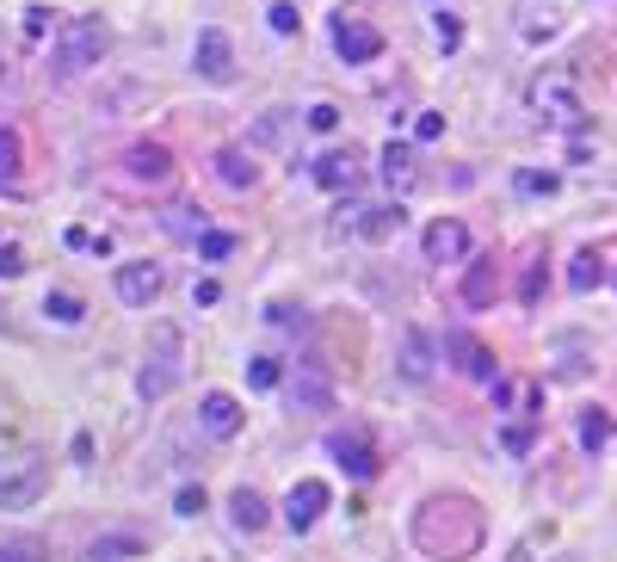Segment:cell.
<instances>
[{"label":"cell","instance_id":"6da1fadb","mask_svg":"<svg viewBox=\"0 0 617 562\" xmlns=\"http://www.w3.org/2000/svg\"><path fill=\"white\" fill-rule=\"evenodd\" d=\"M482 532L488 519L469 495H426L414 507V544L432 556V562H463L482 550Z\"/></svg>","mask_w":617,"mask_h":562},{"label":"cell","instance_id":"7a4b0ae2","mask_svg":"<svg viewBox=\"0 0 617 562\" xmlns=\"http://www.w3.org/2000/svg\"><path fill=\"white\" fill-rule=\"evenodd\" d=\"M179 377H186V334H179L173 322H155L149 328V353H142V371H136V396L161 402Z\"/></svg>","mask_w":617,"mask_h":562},{"label":"cell","instance_id":"3957f363","mask_svg":"<svg viewBox=\"0 0 617 562\" xmlns=\"http://www.w3.org/2000/svg\"><path fill=\"white\" fill-rule=\"evenodd\" d=\"M105 50H112V31H105L99 19H62V31H56V75H87V68H99Z\"/></svg>","mask_w":617,"mask_h":562},{"label":"cell","instance_id":"277c9868","mask_svg":"<svg viewBox=\"0 0 617 562\" xmlns=\"http://www.w3.org/2000/svg\"><path fill=\"white\" fill-rule=\"evenodd\" d=\"M525 99H531V112H543L562 130H574L580 118H587V112H580V75H574V68H543Z\"/></svg>","mask_w":617,"mask_h":562},{"label":"cell","instance_id":"5b68a950","mask_svg":"<svg viewBox=\"0 0 617 562\" xmlns=\"http://www.w3.org/2000/svg\"><path fill=\"white\" fill-rule=\"evenodd\" d=\"M284 402H290V414H334V377H328V365L303 359L297 371L284 377Z\"/></svg>","mask_w":617,"mask_h":562},{"label":"cell","instance_id":"8992f818","mask_svg":"<svg viewBox=\"0 0 617 562\" xmlns=\"http://www.w3.org/2000/svg\"><path fill=\"white\" fill-rule=\"evenodd\" d=\"M50 488V464L44 458H19L0 470V513H19V507H38Z\"/></svg>","mask_w":617,"mask_h":562},{"label":"cell","instance_id":"52a82bcc","mask_svg":"<svg viewBox=\"0 0 617 562\" xmlns=\"http://www.w3.org/2000/svg\"><path fill=\"white\" fill-rule=\"evenodd\" d=\"M192 68H198L210 87H229V81H235V44H229V31H223V25H204V31H198V44H192Z\"/></svg>","mask_w":617,"mask_h":562},{"label":"cell","instance_id":"ba28073f","mask_svg":"<svg viewBox=\"0 0 617 562\" xmlns=\"http://www.w3.org/2000/svg\"><path fill=\"white\" fill-rule=\"evenodd\" d=\"M402 223H408V210H402V204H352V210H340V229L365 235V241H389V235H402Z\"/></svg>","mask_w":617,"mask_h":562},{"label":"cell","instance_id":"9c48e42d","mask_svg":"<svg viewBox=\"0 0 617 562\" xmlns=\"http://www.w3.org/2000/svg\"><path fill=\"white\" fill-rule=\"evenodd\" d=\"M328 507H334V488L309 476V482H297L284 495V525H290V532H315V519L328 513Z\"/></svg>","mask_w":617,"mask_h":562},{"label":"cell","instance_id":"30bf717a","mask_svg":"<svg viewBox=\"0 0 617 562\" xmlns=\"http://www.w3.org/2000/svg\"><path fill=\"white\" fill-rule=\"evenodd\" d=\"M445 353L457 359V371L469 377V383H500V365H494V353L476 340V334H463V328H451L445 334Z\"/></svg>","mask_w":617,"mask_h":562},{"label":"cell","instance_id":"8fae6325","mask_svg":"<svg viewBox=\"0 0 617 562\" xmlns=\"http://www.w3.org/2000/svg\"><path fill=\"white\" fill-rule=\"evenodd\" d=\"M161 291H167V272H161V266H149V260H124V266H118V297H124L130 309H149Z\"/></svg>","mask_w":617,"mask_h":562},{"label":"cell","instance_id":"7c38bea8","mask_svg":"<svg viewBox=\"0 0 617 562\" xmlns=\"http://www.w3.org/2000/svg\"><path fill=\"white\" fill-rule=\"evenodd\" d=\"M241 420H247V414H241V402H235L229 390H210V396L198 402V427H204L216 445H229V439L241 433Z\"/></svg>","mask_w":617,"mask_h":562},{"label":"cell","instance_id":"4fadbf2b","mask_svg":"<svg viewBox=\"0 0 617 562\" xmlns=\"http://www.w3.org/2000/svg\"><path fill=\"white\" fill-rule=\"evenodd\" d=\"M334 50H340V62H377V56H383V31L365 25V19H346V13H340V25H334Z\"/></svg>","mask_w":617,"mask_h":562},{"label":"cell","instance_id":"5bb4252c","mask_svg":"<svg viewBox=\"0 0 617 562\" xmlns=\"http://www.w3.org/2000/svg\"><path fill=\"white\" fill-rule=\"evenodd\" d=\"M420 248H426V260H432V266H451V260H463V254H469V229H463L457 217H439V223L426 229Z\"/></svg>","mask_w":617,"mask_h":562},{"label":"cell","instance_id":"9a60e30c","mask_svg":"<svg viewBox=\"0 0 617 562\" xmlns=\"http://www.w3.org/2000/svg\"><path fill=\"white\" fill-rule=\"evenodd\" d=\"M328 451L340 458V470H346L352 482H371V476H377V451L358 439V433H334V439H328Z\"/></svg>","mask_w":617,"mask_h":562},{"label":"cell","instance_id":"2e32d148","mask_svg":"<svg viewBox=\"0 0 617 562\" xmlns=\"http://www.w3.org/2000/svg\"><path fill=\"white\" fill-rule=\"evenodd\" d=\"M309 173H315V186H328V192H352L358 186V149H328Z\"/></svg>","mask_w":617,"mask_h":562},{"label":"cell","instance_id":"e0dca14e","mask_svg":"<svg viewBox=\"0 0 617 562\" xmlns=\"http://www.w3.org/2000/svg\"><path fill=\"white\" fill-rule=\"evenodd\" d=\"M432 365H439V346H432V334L408 328V334H402V377H408V383H426Z\"/></svg>","mask_w":617,"mask_h":562},{"label":"cell","instance_id":"ac0fdd59","mask_svg":"<svg viewBox=\"0 0 617 562\" xmlns=\"http://www.w3.org/2000/svg\"><path fill=\"white\" fill-rule=\"evenodd\" d=\"M124 167H130V180H142V186H161L167 173H173V155H167L161 143H136V149L124 155Z\"/></svg>","mask_w":617,"mask_h":562},{"label":"cell","instance_id":"d6986e66","mask_svg":"<svg viewBox=\"0 0 617 562\" xmlns=\"http://www.w3.org/2000/svg\"><path fill=\"white\" fill-rule=\"evenodd\" d=\"M556 25H562V7H556V0H519V38L543 44V38H556Z\"/></svg>","mask_w":617,"mask_h":562},{"label":"cell","instance_id":"ffe728a7","mask_svg":"<svg viewBox=\"0 0 617 562\" xmlns=\"http://www.w3.org/2000/svg\"><path fill=\"white\" fill-rule=\"evenodd\" d=\"M377 173H383V186H389V192H408V186L420 180V173H414V155H408V143H395V136H389L383 155H377Z\"/></svg>","mask_w":617,"mask_h":562},{"label":"cell","instance_id":"44dd1931","mask_svg":"<svg viewBox=\"0 0 617 562\" xmlns=\"http://www.w3.org/2000/svg\"><path fill=\"white\" fill-rule=\"evenodd\" d=\"M229 519H235V532H266L272 507H266L260 488H235V495H229Z\"/></svg>","mask_w":617,"mask_h":562},{"label":"cell","instance_id":"7402d4cb","mask_svg":"<svg viewBox=\"0 0 617 562\" xmlns=\"http://www.w3.org/2000/svg\"><path fill=\"white\" fill-rule=\"evenodd\" d=\"M216 180H223L229 192H247L253 180H260V167H253L247 149H216Z\"/></svg>","mask_w":617,"mask_h":562},{"label":"cell","instance_id":"603a6c76","mask_svg":"<svg viewBox=\"0 0 617 562\" xmlns=\"http://www.w3.org/2000/svg\"><path fill=\"white\" fill-rule=\"evenodd\" d=\"M463 303L469 309H488L494 303V260H476V266L463 272Z\"/></svg>","mask_w":617,"mask_h":562},{"label":"cell","instance_id":"cb8c5ba5","mask_svg":"<svg viewBox=\"0 0 617 562\" xmlns=\"http://www.w3.org/2000/svg\"><path fill=\"white\" fill-rule=\"evenodd\" d=\"M568 285H574V291H599V285H605V260H599L593 248H587V254H574V266H568Z\"/></svg>","mask_w":617,"mask_h":562},{"label":"cell","instance_id":"d4e9b609","mask_svg":"<svg viewBox=\"0 0 617 562\" xmlns=\"http://www.w3.org/2000/svg\"><path fill=\"white\" fill-rule=\"evenodd\" d=\"M574 439H580V451H599V445L611 439V414H605V408H587V414H580V427H574Z\"/></svg>","mask_w":617,"mask_h":562},{"label":"cell","instance_id":"484cf974","mask_svg":"<svg viewBox=\"0 0 617 562\" xmlns=\"http://www.w3.org/2000/svg\"><path fill=\"white\" fill-rule=\"evenodd\" d=\"M167 229H173L179 241H198L210 223H204V210H198V204H173V210H167Z\"/></svg>","mask_w":617,"mask_h":562},{"label":"cell","instance_id":"4316f807","mask_svg":"<svg viewBox=\"0 0 617 562\" xmlns=\"http://www.w3.org/2000/svg\"><path fill=\"white\" fill-rule=\"evenodd\" d=\"M44 315H50V322H62V328H75L81 315H87V303H81L75 291H50V297H44Z\"/></svg>","mask_w":617,"mask_h":562},{"label":"cell","instance_id":"83f0119b","mask_svg":"<svg viewBox=\"0 0 617 562\" xmlns=\"http://www.w3.org/2000/svg\"><path fill=\"white\" fill-rule=\"evenodd\" d=\"M247 390H284V365H278L272 353L247 359Z\"/></svg>","mask_w":617,"mask_h":562},{"label":"cell","instance_id":"f1b7e54d","mask_svg":"<svg viewBox=\"0 0 617 562\" xmlns=\"http://www.w3.org/2000/svg\"><path fill=\"white\" fill-rule=\"evenodd\" d=\"M130 556H142L136 538H99V544L87 550V562H130Z\"/></svg>","mask_w":617,"mask_h":562},{"label":"cell","instance_id":"f546056e","mask_svg":"<svg viewBox=\"0 0 617 562\" xmlns=\"http://www.w3.org/2000/svg\"><path fill=\"white\" fill-rule=\"evenodd\" d=\"M0 186L19 192V136L13 130H0Z\"/></svg>","mask_w":617,"mask_h":562},{"label":"cell","instance_id":"4dcf8cb0","mask_svg":"<svg viewBox=\"0 0 617 562\" xmlns=\"http://www.w3.org/2000/svg\"><path fill=\"white\" fill-rule=\"evenodd\" d=\"M284 130H290V112H266L260 124H253V143H260V149H278Z\"/></svg>","mask_w":617,"mask_h":562},{"label":"cell","instance_id":"1f68e13d","mask_svg":"<svg viewBox=\"0 0 617 562\" xmlns=\"http://www.w3.org/2000/svg\"><path fill=\"white\" fill-rule=\"evenodd\" d=\"M513 186H519L525 198H550L562 180H556V173H537V167H525V173H513Z\"/></svg>","mask_w":617,"mask_h":562},{"label":"cell","instance_id":"d6a6232c","mask_svg":"<svg viewBox=\"0 0 617 562\" xmlns=\"http://www.w3.org/2000/svg\"><path fill=\"white\" fill-rule=\"evenodd\" d=\"M235 254V235L229 229H204L198 235V260H229Z\"/></svg>","mask_w":617,"mask_h":562},{"label":"cell","instance_id":"836d02e7","mask_svg":"<svg viewBox=\"0 0 617 562\" xmlns=\"http://www.w3.org/2000/svg\"><path fill=\"white\" fill-rule=\"evenodd\" d=\"M531 433H537V414H525V420H513V427H506L500 439H506V451H513V458H525V451H531Z\"/></svg>","mask_w":617,"mask_h":562},{"label":"cell","instance_id":"e575fe53","mask_svg":"<svg viewBox=\"0 0 617 562\" xmlns=\"http://www.w3.org/2000/svg\"><path fill=\"white\" fill-rule=\"evenodd\" d=\"M173 513H179V519H198V513H204V488H198V482H186V488L173 495Z\"/></svg>","mask_w":617,"mask_h":562},{"label":"cell","instance_id":"d590c367","mask_svg":"<svg viewBox=\"0 0 617 562\" xmlns=\"http://www.w3.org/2000/svg\"><path fill=\"white\" fill-rule=\"evenodd\" d=\"M266 25L278 31V38H290V31H297L303 19H297V7H290V0H272V13H266Z\"/></svg>","mask_w":617,"mask_h":562},{"label":"cell","instance_id":"8d00e7d4","mask_svg":"<svg viewBox=\"0 0 617 562\" xmlns=\"http://www.w3.org/2000/svg\"><path fill=\"white\" fill-rule=\"evenodd\" d=\"M432 38H439V50H445V56H451V50H457V44H463V25H457V19H451V13H439V19H432Z\"/></svg>","mask_w":617,"mask_h":562},{"label":"cell","instance_id":"74e56055","mask_svg":"<svg viewBox=\"0 0 617 562\" xmlns=\"http://www.w3.org/2000/svg\"><path fill=\"white\" fill-rule=\"evenodd\" d=\"M414 136H420V143H439V136H445V112H414Z\"/></svg>","mask_w":617,"mask_h":562},{"label":"cell","instance_id":"f35d334b","mask_svg":"<svg viewBox=\"0 0 617 562\" xmlns=\"http://www.w3.org/2000/svg\"><path fill=\"white\" fill-rule=\"evenodd\" d=\"M68 248H75V254H105L112 241H105V235H93V229H68Z\"/></svg>","mask_w":617,"mask_h":562},{"label":"cell","instance_id":"ab89813d","mask_svg":"<svg viewBox=\"0 0 617 562\" xmlns=\"http://www.w3.org/2000/svg\"><path fill=\"white\" fill-rule=\"evenodd\" d=\"M303 118H309V130H321V136H328V130L340 124V112H334V105H328V99H321V105H309V112H303Z\"/></svg>","mask_w":617,"mask_h":562},{"label":"cell","instance_id":"60d3db41","mask_svg":"<svg viewBox=\"0 0 617 562\" xmlns=\"http://www.w3.org/2000/svg\"><path fill=\"white\" fill-rule=\"evenodd\" d=\"M537 297H543V266H525V285H519V303H525V309H537Z\"/></svg>","mask_w":617,"mask_h":562},{"label":"cell","instance_id":"b9f144b4","mask_svg":"<svg viewBox=\"0 0 617 562\" xmlns=\"http://www.w3.org/2000/svg\"><path fill=\"white\" fill-rule=\"evenodd\" d=\"M266 322H272V328H303V309H290V303H272V309H266Z\"/></svg>","mask_w":617,"mask_h":562},{"label":"cell","instance_id":"7bdbcfd3","mask_svg":"<svg viewBox=\"0 0 617 562\" xmlns=\"http://www.w3.org/2000/svg\"><path fill=\"white\" fill-rule=\"evenodd\" d=\"M25 272V254L13 248V241H0V278H19Z\"/></svg>","mask_w":617,"mask_h":562},{"label":"cell","instance_id":"ee69618b","mask_svg":"<svg viewBox=\"0 0 617 562\" xmlns=\"http://www.w3.org/2000/svg\"><path fill=\"white\" fill-rule=\"evenodd\" d=\"M216 297H223V285H216V278H198V285H192V303H198V309H210Z\"/></svg>","mask_w":617,"mask_h":562},{"label":"cell","instance_id":"f6af8a7d","mask_svg":"<svg viewBox=\"0 0 617 562\" xmlns=\"http://www.w3.org/2000/svg\"><path fill=\"white\" fill-rule=\"evenodd\" d=\"M50 31V13L44 7H25V38H44Z\"/></svg>","mask_w":617,"mask_h":562},{"label":"cell","instance_id":"bcb514c9","mask_svg":"<svg viewBox=\"0 0 617 562\" xmlns=\"http://www.w3.org/2000/svg\"><path fill=\"white\" fill-rule=\"evenodd\" d=\"M0 562H38V550L31 544H0Z\"/></svg>","mask_w":617,"mask_h":562},{"label":"cell","instance_id":"7dc6e473","mask_svg":"<svg viewBox=\"0 0 617 562\" xmlns=\"http://www.w3.org/2000/svg\"><path fill=\"white\" fill-rule=\"evenodd\" d=\"M506 562H531V544H513V550H506Z\"/></svg>","mask_w":617,"mask_h":562}]
</instances>
